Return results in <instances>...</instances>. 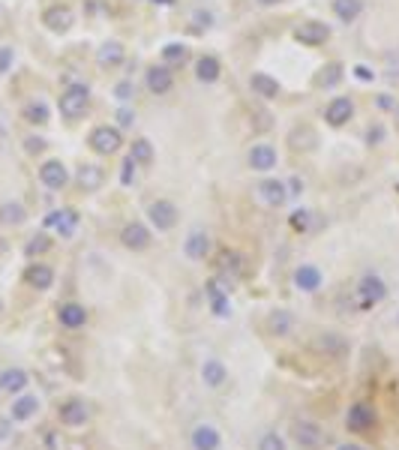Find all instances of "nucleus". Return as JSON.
<instances>
[{
    "label": "nucleus",
    "mask_w": 399,
    "mask_h": 450,
    "mask_svg": "<svg viewBox=\"0 0 399 450\" xmlns=\"http://www.w3.org/2000/svg\"><path fill=\"white\" fill-rule=\"evenodd\" d=\"M42 24L48 27L51 33H66L72 24H76V12H72L69 6H63V3H57V6H48L42 12Z\"/></svg>",
    "instance_id": "obj_17"
},
{
    "label": "nucleus",
    "mask_w": 399,
    "mask_h": 450,
    "mask_svg": "<svg viewBox=\"0 0 399 450\" xmlns=\"http://www.w3.org/2000/svg\"><path fill=\"white\" fill-rule=\"evenodd\" d=\"M256 3H261V6H279L283 0H256Z\"/></svg>",
    "instance_id": "obj_51"
},
{
    "label": "nucleus",
    "mask_w": 399,
    "mask_h": 450,
    "mask_svg": "<svg viewBox=\"0 0 399 450\" xmlns=\"http://www.w3.org/2000/svg\"><path fill=\"white\" fill-rule=\"evenodd\" d=\"M211 249H213V240H211V234H207L204 228H193V231L186 234L184 255L189 261H204L207 255H211Z\"/></svg>",
    "instance_id": "obj_13"
},
{
    "label": "nucleus",
    "mask_w": 399,
    "mask_h": 450,
    "mask_svg": "<svg viewBox=\"0 0 399 450\" xmlns=\"http://www.w3.org/2000/svg\"><path fill=\"white\" fill-rule=\"evenodd\" d=\"M117 120H121V126H132L135 123V111H130V108H121V111H117ZM121 126H117V129H121Z\"/></svg>",
    "instance_id": "obj_47"
},
{
    "label": "nucleus",
    "mask_w": 399,
    "mask_h": 450,
    "mask_svg": "<svg viewBox=\"0 0 399 450\" xmlns=\"http://www.w3.org/2000/svg\"><path fill=\"white\" fill-rule=\"evenodd\" d=\"M202 384L207 390H220V387L229 384V366L222 363L220 357H204L202 363Z\"/></svg>",
    "instance_id": "obj_14"
},
{
    "label": "nucleus",
    "mask_w": 399,
    "mask_h": 450,
    "mask_svg": "<svg viewBox=\"0 0 399 450\" xmlns=\"http://www.w3.org/2000/svg\"><path fill=\"white\" fill-rule=\"evenodd\" d=\"M24 147H27V153H42L45 150V138H36V135H30V138L24 141Z\"/></svg>",
    "instance_id": "obj_45"
},
{
    "label": "nucleus",
    "mask_w": 399,
    "mask_h": 450,
    "mask_svg": "<svg viewBox=\"0 0 399 450\" xmlns=\"http://www.w3.org/2000/svg\"><path fill=\"white\" fill-rule=\"evenodd\" d=\"M396 324H399V315H396Z\"/></svg>",
    "instance_id": "obj_55"
},
{
    "label": "nucleus",
    "mask_w": 399,
    "mask_h": 450,
    "mask_svg": "<svg viewBox=\"0 0 399 450\" xmlns=\"http://www.w3.org/2000/svg\"><path fill=\"white\" fill-rule=\"evenodd\" d=\"M39 396H33V393H18L15 396V402L9 405V420L12 423H27V420H33L36 417V411H39Z\"/></svg>",
    "instance_id": "obj_18"
},
{
    "label": "nucleus",
    "mask_w": 399,
    "mask_h": 450,
    "mask_svg": "<svg viewBox=\"0 0 399 450\" xmlns=\"http://www.w3.org/2000/svg\"><path fill=\"white\" fill-rule=\"evenodd\" d=\"M355 294H357V303L364 306V309H373V306L384 303V297H387V282H384L382 276H375V273H366V276L357 282Z\"/></svg>",
    "instance_id": "obj_5"
},
{
    "label": "nucleus",
    "mask_w": 399,
    "mask_h": 450,
    "mask_svg": "<svg viewBox=\"0 0 399 450\" xmlns=\"http://www.w3.org/2000/svg\"><path fill=\"white\" fill-rule=\"evenodd\" d=\"M144 84H148V90L153 96H166L171 93V87H175V72H171V66H166V63H157V66H150L148 72H144Z\"/></svg>",
    "instance_id": "obj_12"
},
{
    "label": "nucleus",
    "mask_w": 399,
    "mask_h": 450,
    "mask_svg": "<svg viewBox=\"0 0 399 450\" xmlns=\"http://www.w3.org/2000/svg\"><path fill=\"white\" fill-rule=\"evenodd\" d=\"M153 156H157V153H153V144L148 138H135L130 144V159L135 162V165H150Z\"/></svg>",
    "instance_id": "obj_32"
},
{
    "label": "nucleus",
    "mask_w": 399,
    "mask_h": 450,
    "mask_svg": "<svg viewBox=\"0 0 399 450\" xmlns=\"http://www.w3.org/2000/svg\"><path fill=\"white\" fill-rule=\"evenodd\" d=\"M396 192H399V183H396Z\"/></svg>",
    "instance_id": "obj_56"
},
{
    "label": "nucleus",
    "mask_w": 399,
    "mask_h": 450,
    "mask_svg": "<svg viewBox=\"0 0 399 450\" xmlns=\"http://www.w3.org/2000/svg\"><path fill=\"white\" fill-rule=\"evenodd\" d=\"M220 75H222L220 57H213V54H202V57L195 60V78L202 81V84H213V81H220Z\"/></svg>",
    "instance_id": "obj_28"
},
{
    "label": "nucleus",
    "mask_w": 399,
    "mask_h": 450,
    "mask_svg": "<svg viewBox=\"0 0 399 450\" xmlns=\"http://www.w3.org/2000/svg\"><path fill=\"white\" fill-rule=\"evenodd\" d=\"M150 3H157V6H175L177 0H150Z\"/></svg>",
    "instance_id": "obj_50"
},
{
    "label": "nucleus",
    "mask_w": 399,
    "mask_h": 450,
    "mask_svg": "<svg viewBox=\"0 0 399 450\" xmlns=\"http://www.w3.org/2000/svg\"><path fill=\"white\" fill-rule=\"evenodd\" d=\"M12 60H15V51L9 48V45H3V48H0V72H9Z\"/></svg>",
    "instance_id": "obj_42"
},
{
    "label": "nucleus",
    "mask_w": 399,
    "mask_h": 450,
    "mask_svg": "<svg viewBox=\"0 0 399 450\" xmlns=\"http://www.w3.org/2000/svg\"><path fill=\"white\" fill-rule=\"evenodd\" d=\"M186 60H189V48L184 42L162 45V63H166V66H180V63H186Z\"/></svg>",
    "instance_id": "obj_33"
},
{
    "label": "nucleus",
    "mask_w": 399,
    "mask_h": 450,
    "mask_svg": "<svg viewBox=\"0 0 399 450\" xmlns=\"http://www.w3.org/2000/svg\"><path fill=\"white\" fill-rule=\"evenodd\" d=\"M0 312H3V300H0Z\"/></svg>",
    "instance_id": "obj_53"
},
{
    "label": "nucleus",
    "mask_w": 399,
    "mask_h": 450,
    "mask_svg": "<svg viewBox=\"0 0 399 450\" xmlns=\"http://www.w3.org/2000/svg\"><path fill=\"white\" fill-rule=\"evenodd\" d=\"M24 219H27V210L18 201L0 204V222H3V225H21Z\"/></svg>",
    "instance_id": "obj_34"
},
{
    "label": "nucleus",
    "mask_w": 399,
    "mask_h": 450,
    "mask_svg": "<svg viewBox=\"0 0 399 450\" xmlns=\"http://www.w3.org/2000/svg\"><path fill=\"white\" fill-rule=\"evenodd\" d=\"M57 420L63 423V426H69V429L85 426V423L90 420V405L85 399H66V402H60Z\"/></svg>",
    "instance_id": "obj_9"
},
{
    "label": "nucleus",
    "mask_w": 399,
    "mask_h": 450,
    "mask_svg": "<svg viewBox=\"0 0 399 450\" xmlns=\"http://www.w3.org/2000/svg\"><path fill=\"white\" fill-rule=\"evenodd\" d=\"M39 180H42V186H48V189H63L69 183V171L60 159H48L39 165Z\"/></svg>",
    "instance_id": "obj_21"
},
{
    "label": "nucleus",
    "mask_w": 399,
    "mask_h": 450,
    "mask_svg": "<svg viewBox=\"0 0 399 450\" xmlns=\"http://www.w3.org/2000/svg\"><path fill=\"white\" fill-rule=\"evenodd\" d=\"M351 72H355V78H360V81H373L375 78V72L366 66V63H357V66H351Z\"/></svg>",
    "instance_id": "obj_44"
},
{
    "label": "nucleus",
    "mask_w": 399,
    "mask_h": 450,
    "mask_svg": "<svg viewBox=\"0 0 399 450\" xmlns=\"http://www.w3.org/2000/svg\"><path fill=\"white\" fill-rule=\"evenodd\" d=\"M288 222H292L294 231H310L312 228V210H294L292 216H288Z\"/></svg>",
    "instance_id": "obj_38"
},
{
    "label": "nucleus",
    "mask_w": 399,
    "mask_h": 450,
    "mask_svg": "<svg viewBox=\"0 0 399 450\" xmlns=\"http://www.w3.org/2000/svg\"><path fill=\"white\" fill-rule=\"evenodd\" d=\"M339 72H342L339 63H330V66H324V69H321L319 84H321V87H333V84H339V78H342Z\"/></svg>",
    "instance_id": "obj_40"
},
{
    "label": "nucleus",
    "mask_w": 399,
    "mask_h": 450,
    "mask_svg": "<svg viewBox=\"0 0 399 450\" xmlns=\"http://www.w3.org/2000/svg\"><path fill=\"white\" fill-rule=\"evenodd\" d=\"M292 330H294V315L288 309H274L267 315V333L270 336L285 339V336H292Z\"/></svg>",
    "instance_id": "obj_27"
},
{
    "label": "nucleus",
    "mask_w": 399,
    "mask_h": 450,
    "mask_svg": "<svg viewBox=\"0 0 399 450\" xmlns=\"http://www.w3.org/2000/svg\"><path fill=\"white\" fill-rule=\"evenodd\" d=\"M292 438L301 450H324V444H328V432H324V426L310 420V417H297L292 423Z\"/></svg>",
    "instance_id": "obj_2"
},
{
    "label": "nucleus",
    "mask_w": 399,
    "mask_h": 450,
    "mask_svg": "<svg viewBox=\"0 0 399 450\" xmlns=\"http://www.w3.org/2000/svg\"><path fill=\"white\" fill-rule=\"evenodd\" d=\"M249 87L256 90V96H261V99H276L279 93H283L279 81H276L274 75H267V72H252Z\"/></svg>",
    "instance_id": "obj_29"
},
{
    "label": "nucleus",
    "mask_w": 399,
    "mask_h": 450,
    "mask_svg": "<svg viewBox=\"0 0 399 450\" xmlns=\"http://www.w3.org/2000/svg\"><path fill=\"white\" fill-rule=\"evenodd\" d=\"M87 144L96 156H112V153L123 147V132L117 129V126H96V129L90 132Z\"/></svg>",
    "instance_id": "obj_4"
},
{
    "label": "nucleus",
    "mask_w": 399,
    "mask_h": 450,
    "mask_svg": "<svg viewBox=\"0 0 399 450\" xmlns=\"http://www.w3.org/2000/svg\"><path fill=\"white\" fill-rule=\"evenodd\" d=\"M132 171H135V162L126 159V162H123V171H121V183H123V186L132 183Z\"/></svg>",
    "instance_id": "obj_46"
},
{
    "label": "nucleus",
    "mask_w": 399,
    "mask_h": 450,
    "mask_svg": "<svg viewBox=\"0 0 399 450\" xmlns=\"http://www.w3.org/2000/svg\"><path fill=\"white\" fill-rule=\"evenodd\" d=\"M315 351H319V354H328V357H342L346 354V336H342V333H333V330H324L315 336Z\"/></svg>",
    "instance_id": "obj_26"
},
{
    "label": "nucleus",
    "mask_w": 399,
    "mask_h": 450,
    "mask_svg": "<svg viewBox=\"0 0 399 450\" xmlns=\"http://www.w3.org/2000/svg\"><path fill=\"white\" fill-rule=\"evenodd\" d=\"M247 162H249V168H252V171H258V174H267V171H274V168H276V162H279L276 147H274V144H265V141L252 144Z\"/></svg>",
    "instance_id": "obj_11"
},
{
    "label": "nucleus",
    "mask_w": 399,
    "mask_h": 450,
    "mask_svg": "<svg viewBox=\"0 0 399 450\" xmlns=\"http://www.w3.org/2000/svg\"><path fill=\"white\" fill-rule=\"evenodd\" d=\"M189 444H193V450H220L222 447V432H220V426L202 420L189 429Z\"/></svg>",
    "instance_id": "obj_7"
},
{
    "label": "nucleus",
    "mask_w": 399,
    "mask_h": 450,
    "mask_svg": "<svg viewBox=\"0 0 399 450\" xmlns=\"http://www.w3.org/2000/svg\"><path fill=\"white\" fill-rule=\"evenodd\" d=\"M57 108H60V114L66 117V120H78V117H85L87 114V108H90V87L87 84H69V87H63V93L57 99Z\"/></svg>",
    "instance_id": "obj_1"
},
{
    "label": "nucleus",
    "mask_w": 399,
    "mask_h": 450,
    "mask_svg": "<svg viewBox=\"0 0 399 450\" xmlns=\"http://www.w3.org/2000/svg\"><path fill=\"white\" fill-rule=\"evenodd\" d=\"M51 249V237L48 234H36V237H30V243L24 246V252L30 258H36V255H45V252Z\"/></svg>",
    "instance_id": "obj_37"
},
{
    "label": "nucleus",
    "mask_w": 399,
    "mask_h": 450,
    "mask_svg": "<svg viewBox=\"0 0 399 450\" xmlns=\"http://www.w3.org/2000/svg\"><path fill=\"white\" fill-rule=\"evenodd\" d=\"M24 282L36 288V291H48L54 285V267L42 264V261H33V264H27V270H24Z\"/></svg>",
    "instance_id": "obj_22"
},
{
    "label": "nucleus",
    "mask_w": 399,
    "mask_h": 450,
    "mask_svg": "<svg viewBox=\"0 0 399 450\" xmlns=\"http://www.w3.org/2000/svg\"><path fill=\"white\" fill-rule=\"evenodd\" d=\"M76 183L81 192H99L105 183V168L103 165H81L76 174Z\"/></svg>",
    "instance_id": "obj_25"
},
{
    "label": "nucleus",
    "mask_w": 399,
    "mask_h": 450,
    "mask_svg": "<svg viewBox=\"0 0 399 450\" xmlns=\"http://www.w3.org/2000/svg\"><path fill=\"white\" fill-rule=\"evenodd\" d=\"M27 384H30V375H27L21 366H6L3 372H0V393L18 396L27 390Z\"/></svg>",
    "instance_id": "obj_23"
},
{
    "label": "nucleus",
    "mask_w": 399,
    "mask_h": 450,
    "mask_svg": "<svg viewBox=\"0 0 399 450\" xmlns=\"http://www.w3.org/2000/svg\"><path fill=\"white\" fill-rule=\"evenodd\" d=\"M366 141H369V144H382V141H384V126H382V123L369 126V132H366Z\"/></svg>",
    "instance_id": "obj_43"
},
{
    "label": "nucleus",
    "mask_w": 399,
    "mask_h": 450,
    "mask_svg": "<svg viewBox=\"0 0 399 450\" xmlns=\"http://www.w3.org/2000/svg\"><path fill=\"white\" fill-rule=\"evenodd\" d=\"M360 12H364V0H333V15H337L342 24L357 21Z\"/></svg>",
    "instance_id": "obj_31"
},
{
    "label": "nucleus",
    "mask_w": 399,
    "mask_h": 450,
    "mask_svg": "<svg viewBox=\"0 0 399 450\" xmlns=\"http://www.w3.org/2000/svg\"><path fill=\"white\" fill-rule=\"evenodd\" d=\"M148 219L159 234H166V231H171L177 225L180 210H177V204L171 201V198H157V201L148 204Z\"/></svg>",
    "instance_id": "obj_3"
},
{
    "label": "nucleus",
    "mask_w": 399,
    "mask_h": 450,
    "mask_svg": "<svg viewBox=\"0 0 399 450\" xmlns=\"http://www.w3.org/2000/svg\"><path fill=\"white\" fill-rule=\"evenodd\" d=\"M150 240H153V234H150V228L144 222H139V219H132V222H126L123 228H121V243L130 252H144L150 246Z\"/></svg>",
    "instance_id": "obj_8"
},
{
    "label": "nucleus",
    "mask_w": 399,
    "mask_h": 450,
    "mask_svg": "<svg viewBox=\"0 0 399 450\" xmlns=\"http://www.w3.org/2000/svg\"><path fill=\"white\" fill-rule=\"evenodd\" d=\"M337 450H366L364 444H357V441H342V444Z\"/></svg>",
    "instance_id": "obj_48"
},
{
    "label": "nucleus",
    "mask_w": 399,
    "mask_h": 450,
    "mask_svg": "<svg viewBox=\"0 0 399 450\" xmlns=\"http://www.w3.org/2000/svg\"><path fill=\"white\" fill-rule=\"evenodd\" d=\"M256 195H258V201L267 204V207H283L285 198L292 195V192H288V183H285V180L267 177V180H261V183L256 186Z\"/></svg>",
    "instance_id": "obj_10"
},
{
    "label": "nucleus",
    "mask_w": 399,
    "mask_h": 450,
    "mask_svg": "<svg viewBox=\"0 0 399 450\" xmlns=\"http://www.w3.org/2000/svg\"><path fill=\"white\" fill-rule=\"evenodd\" d=\"M351 117H355V102L348 96H333L328 108H324V120L330 126H346Z\"/></svg>",
    "instance_id": "obj_20"
},
{
    "label": "nucleus",
    "mask_w": 399,
    "mask_h": 450,
    "mask_svg": "<svg viewBox=\"0 0 399 450\" xmlns=\"http://www.w3.org/2000/svg\"><path fill=\"white\" fill-rule=\"evenodd\" d=\"M396 117H399V105H396Z\"/></svg>",
    "instance_id": "obj_54"
},
{
    "label": "nucleus",
    "mask_w": 399,
    "mask_h": 450,
    "mask_svg": "<svg viewBox=\"0 0 399 450\" xmlns=\"http://www.w3.org/2000/svg\"><path fill=\"white\" fill-rule=\"evenodd\" d=\"M114 96L121 99V102H130V99L135 96V84H132V81H121V84L114 87Z\"/></svg>",
    "instance_id": "obj_41"
},
{
    "label": "nucleus",
    "mask_w": 399,
    "mask_h": 450,
    "mask_svg": "<svg viewBox=\"0 0 399 450\" xmlns=\"http://www.w3.org/2000/svg\"><path fill=\"white\" fill-rule=\"evenodd\" d=\"M258 450H285V438L279 432H265L258 438Z\"/></svg>",
    "instance_id": "obj_39"
},
{
    "label": "nucleus",
    "mask_w": 399,
    "mask_h": 450,
    "mask_svg": "<svg viewBox=\"0 0 399 450\" xmlns=\"http://www.w3.org/2000/svg\"><path fill=\"white\" fill-rule=\"evenodd\" d=\"M24 120H27V123H33V126L48 123V105L39 102V99H36V102H30V105L24 108Z\"/></svg>",
    "instance_id": "obj_36"
},
{
    "label": "nucleus",
    "mask_w": 399,
    "mask_h": 450,
    "mask_svg": "<svg viewBox=\"0 0 399 450\" xmlns=\"http://www.w3.org/2000/svg\"><path fill=\"white\" fill-rule=\"evenodd\" d=\"M123 57H126V51H123L121 42H105L103 48L96 51V60H99V66L103 69H117L123 63Z\"/></svg>",
    "instance_id": "obj_30"
},
{
    "label": "nucleus",
    "mask_w": 399,
    "mask_h": 450,
    "mask_svg": "<svg viewBox=\"0 0 399 450\" xmlns=\"http://www.w3.org/2000/svg\"><path fill=\"white\" fill-rule=\"evenodd\" d=\"M220 270L225 276H240V270H243V255L240 252H231V249H225L222 255H220Z\"/></svg>",
    "instance_id": "obj_35"
},
{
    "label": "nucleus",
    "mask_w": 399,
    "mask_h": 450,
    "mask_svg": "<svg viewBox=\"0 0 399 450\" xmlns=\"http://www.w3.org/2000/svg\"><path fill=\"white\" fill-rule=\"evenodd\" d=\"M294 39L310 45V48H315V45H324L330 39V27L324 21H303L294 27Z\"/></svg>",
    "instance_id": "obj_16"
},
{
    "label": "nucleus",
    "mask_w": 399,
    "mask_h": 450,
    "mask_svg": "<svg viewBox=\"0 0 399 450\" xmlns=\"http://www.w3.org/2000/svg\"><path fill=\"white\" fill-rule=\"evenodd\" d=\"M378 105H382V108H391L393 102H391V99H387V93H382V99H378Z\"/></svg>",
    "instance_id": "obj_52"
},
{
    "label": "nucleus",
    "mask_w": 399,
    "mask_h": 450,
    "mask_svg": "<svg viewBox=\"0 0 399 450\" xmlns=\"http://www.w3.org/2000/svg\"><path fill=\"white\" fill-rule=\"evenodd\" d=\"M9 432H12V426H9V420H0V438H9Z\"/></svg>",
    "instance_id": "obj_49"
},
{
    "label": "nucleus",
    "mask_w": 399,
    "mask_h": 450,
    "mask_svg": "<svg viewBox=\"0 0 399 450\" xmlns=\"http://www.w3.org/2000/svg\"><path fill=\"white\" fill-rule=\"evenodd\" d=\"M57 321H60V327H66V330H81L87 324V306H81L76 300L63 303L57 309Z\"/></svg>",
    "instance_id": "obj_24"
},
{
    "label": "nucleus",
    "mask_w": 399,
    "mask_h": 450,
    "mask_svg": "<svg viewBox=\"0 0 399 450\" xmlns=\"http://www.w3.org/2000/svg\"><path fill=\"white\" fill-rule=\"evenodd\" d=\"M45 228H54L60 234V237H72L78 228V213L69 210V207H63V210H51L45 216Z\"/></svg>",
    "instance_id": "obj_19"
},
{
    "label": "nucleus",
    "mask_w": 399,
    "mask_h": 450,
    "mask_svg": "<svg viewBox=\"0 0 399 450\" xmlns=\"http://www.w3.org/2000/svg\"><path fill=\"white\" fill-rule=\"evenodd\" d=\"M346 426L348 432H369V429H375L378 426V411H375V405H369V402H351L348 405V411H346Z\"/></svg>",
    "instance_id": "obj_6"
},
{
    "label": "nucleus",
    "mask_w": 399,
    "mask_h": 450,
    "mask_svg": "<svg viewBox=\"0 0 399 450\" xmlns=\"http://www.w3.org/2000/svg\"><path fill=\"white\" fill-rule=\"evenodd\" d=\"M292 282L297 291H303V294H315V291H321V285H324V273L315 264H301L294 270V276H292Z\"/></svg>",
    "instance_id": "obj_15"
}]
</instances>
